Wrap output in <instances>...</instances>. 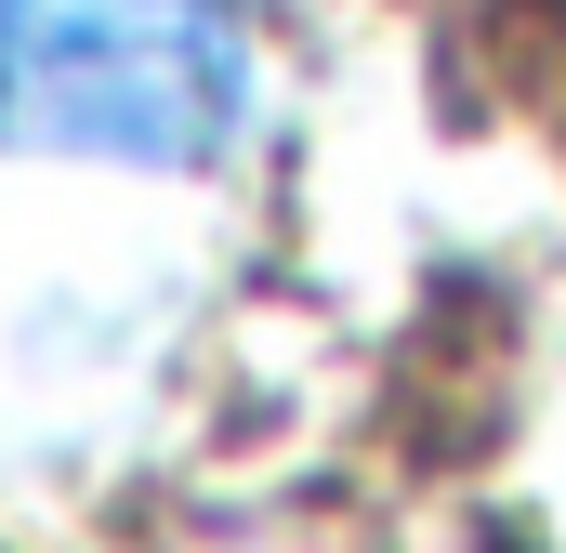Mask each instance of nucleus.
<instances>
[{"label": "nucleus", "instance_id": "obj_1", "mask_svg": "<svg viewBox=\"0 0 566 553\" xmlns=\"http://www.w3.org/2000/svg\"><path fill=\"white\" fill-rule=\"evenodd\" d=\"M264 106L251 0H0V145L211 171Z\"/></svg>", "mask_w": 566, "mask_h": 553}]
</instances>
